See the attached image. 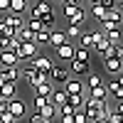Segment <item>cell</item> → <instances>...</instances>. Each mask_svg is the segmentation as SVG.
<instances>
[{
	"label": "cell",
	"mask_w": 123,
	"mask_h": 123,
	"mask_svg": "<svg viewBox=\"0 0 123 123\" xmlns=\"http://www.w3.org/2000/svg\"><path fill=\"white\" fill-rule=\"evenodd\" d=\"M71 3H79V5H84V0H71Z\"/></svg>",
	"instance_id": "47"
},
{
	"label": "cell",
	"mask_w": 123,
	"mask_h": 123,
	"mask_svg": "<svg viewBox=\"0 0 123 123\" xmlns=\"http://www.w3.org/2000/svg\"><path fill=\"white\" fill-rule=\"evenodd\" d=\"M81 30H84V27H74V25H67V30H64V32H67V39L76 42V39H79V35H81Z\"/></svg>",
	"instance_id": "33"
},
{
	"label": "cell",
	"mask_w": 123,
	"mask_h": 123,
	"mask_svg": "<svg viewBox=\"0 0 123 123\" xmlns=\"http://www.w3.org/2000/svg\"><path fill=\"white\" fill-rule=\"evenodd\" d=\"M0 76H3V67H0Z\"/></svg>",
	"instance_id": "48"
},
{
	"label": "cell",
	"mask_w": 123,
	"mask_h": 123,
	"mask_svg": "<svg viewBox=\"0 0 123 123\" xmlns=\"http://www.w3.org/2000/svg\"><path fill=\"white\" fill-rule=\"evenodd\" d=\"M89 96H94V98H108L106 84H101V86H96V89H89Z\"/></svg>",
	"instance_id": "30"
},
{
	"label": "cell",
	"mask_w": 123,
	"mask_h": 123,
	"mask_svg": "<svg viewBox=\"0 0 123 123\" xmlns=\"http://www.w3.org/2000/svg\"><path fill=\"white\" fill-rule=\"evenodd\" d=\"M101 5L106 10H113V7H118V0H101Z\"/></svg>",
	"instance_id": "40"
},
{
	"label": "cell",
	"mask_w": 123,
	"mask_h": 123,
	"mask_svg": "<svg viewBox=\"0 0 123 123\" xmlns=\"http://www.w3.org/2000/svg\"><path fill=\"white\" fill-rule=\"evenodd\" d=\"M42 81H49V74H47V71H39V69H37L35 74H32V79L27 81V86H32V89H35V86L42 84Z\"/></svg>",
	"instance_id": "22"
},
{
	"label": "cell",
	"mask_w": 123,
	"mask_h": 123,
	"mask_svg": "<svg viewBox=\"0 0 123 123\" xmlns=\"http://www.w3.org/2000/svg\"><path fill=\"white\" fill-rule=\"evenodd\" d=\"M118 81H121V84H123V71H121V74H118Z\"/></svg>",
	"instance_id": "46"
},
{
	"label": "cell",
	"mask_w": 123,
	"mask_h": 123,
	"mask_svg": "<svg viewBox=\"0 0 123 123\" xmlns=\"http://www.w3.org/2000/svg\"><path fill=\"white\" fill-rule=\"evenodd\" d=\"M0 67H20V57L12 49H0Z\"/></svg>",
	"instance_id": "9"
},
{
	"label": "cell",
	"mask_w": 123,
	"mask_h": 123,
	"mask_svg": "<svg viewBox=\"0 0 123 123\" xmlns=\"http://www.w3.org/2000/svg\"><path fill=\"white\" fill-rule=\"evenodd\" d=\"M64 91H67V94H84V91H86V84H84L79 76H71L67 84H64Z\"/></svg>",
	"instance_id": "12"
},
{
	"label": "cell",
	"mask_w": 123,
	"mask_h": 123,
	"mask_svg": "<svg viewBox=\"0 0 123 123\" xmlns=\"http://www.w3.org/2000/svg\"><path fill=\"white\" fill-rule=\"evenodd\" d=\"M96 3H101V0H89V5H96Z\"/></svg>",
	"instance_id": "45"
},
{
	"label": "cell",
	"mask_w": 123,
	"mask_h": 123,
	"mask_svg": "<svg viewBox=\"0 0 123 123\" xmlns=\"http://www.w3.org/2000/svg\"><path fill=\"white\" fill-rule=\"evenodd\" d=\"M49 104V96H39V94H35V98H32V106H35V111H39L42 106H47Z\"/></svg>",
	"instance_id": "35"
},
{
	"label": "cell",
	"mask_w": 123,
	"mask_h": 123,
	"mask_svg": "<svg viewBox=\"0 0 123 123\" xmlns=\"http://www.w3.org/2000/svg\"><path fill=\"white\" fill-rule=\"evenodd\" d=\"M27 123H52V121H47V118H42V116H39L37 111H35V113H32V116L27 118Z\"/></svg>",
	"instance_id": "38"
},
{
	"label": "cell",
	"mask_w": 123,
	"mask_h": 123,
	"mask_svg": "<svg viewBox=\"0 0 123 123\" xmlns=\"http://www.w3.org/2000/svg\"><path fill=\"white\" fill-rule=\"evenodd\" d=\"M84 101H86V94H69V104L74 108H84Z\"/></svg>",
	"instance_id": "31"
},
{
	"label": "cell",
	"mask_w": 123,
	"mask_h": 123,
	"mask_svg": "<svg viewBox=\"0 0 123 123\" xmlns=\"http://www.w3.org/2000/svg\"><path fill=\"white\" fill-rule=\"evenodd\" d=\"M57 121H59V123H76V121H74V113H69V116H59Z\"/></svg>",
	"instance_id": "41"
},
{
	"label": "cell",
	"mask_w": 123,
	"mask_h": 123,
	"mask_svg": "<svg viewBox=\"0 0 123 123\" xmlns=\"http://www.w3.org/2000/svg\"><path fill=\"white\" fill-rule=\"evenodd\" d=\"M49 101L59 108V106H64V104H69V94L64 91V86H59V89H52V94H49Z\"/></svg>",
	"instance_id": "13"
},
{
	"label": "cell",
	"mask_w": 123,
	"mask_h": 123,
	"mask_svg": "<svg viewBox=\"0 0 123 123\" xmlns=\"http://www.w3.org/2000/svg\"><path fill=\"white\" fill-rule=\"evenodd\" d=\"M0 123H20V118H15L10 111H5V113H0Z\"/></svg>",
	"instance_id": "37"
},
{
	"label": "cell",
	"mask_w": 123,
	"mask_h": 123,
	"mask_svg": "<svg viewBox=\"0 0 123 123\" xmlns=\"http://www.w3.org/2000/svg\"><path fill=\"white\" fill-rule=\"evenodd\" d=\"M0 32H3V35H7V37H12V35H15V27L10 25L7 15H3V17H0Z\"/></svg>",
	"instance_id": "26"
},
{
	"label": "cell",
	"mask_w": 123,
	"mask_h": 123,
	"mask_svg": "<svg viewBox=\"0 0 123 123\" xmlns=\"http://www.w3.org/2000/svg\"><path fill=\"white\" fill-rule=\"evenodd\" d=\"M106 89H108V98L113 101V104H116V101H123V84H121L118 79L116 81H108Z\"/></svg>",
	"instance_id": "10"
},
{
	"label": "cell",
	"mask_w": 123,
	"mask_h": 123,
	"mask_svg": "<svg viewBox=\"0 0 123 123\" xmlns=\"http://www.w3.org/2000/svg\"><path fill=\"white\" fill-rule=\"evenodd\" d=\"M15 52H17L20 62H27V59H35L39 54V44L37 42H20V47L15 49Z\"/></svg>",
	"instance_id": "4"
},
{
	"label": "cell",
	"mask_w": 123,
	"mask_h": 123,
	"mask_svg": "<svg viewBox=\"0 0 123 123\" xmlns=\"http://www.w3.org/2000/svg\"><path fill=\"white\" fill-rule=\"evenodd\" d=\"M106 118H108V123H123V116L118 113V111H113V108L106 113Z\"/></svg>",
	"instance_id": "36"
},
{
	"label": "cell",
	"mask_w": 123,
	"mask_h": 123,
	"mask_svg": "<svg viewBox=\"0 0 123 123\" xmlns=\"http://www.w3.org/2000/svg\"><path fill=\"white\" fill-rule=\"evenodd\" d=\"M7 106H10V98H3V96H0V113H5Z\"/></svg>",
	"instance_id": "42"
},
{
	"label": "cell",
	"mask_w": 123,
	"mask_h": 123,
	"mask_svg": "<svg viewBox=\"0 0 123 123\" xmlns=\"http://www.w3.org/2000/svg\"><path fill=\"white\" fill-rule=\"evenodd\" d=\"M81 7H84V5H79V3H62V17L69 20L71 15H76Z\"/></svg>",
	"instance_id": "19"
},
{
	"label": "cell",
	"mask_w": 123,
	"mask_h": 123,
	"mask_svg": "<svg viewBox=\"0 0 123 123\" xmlns=\"http://www.w3.org/2000/svg\"><path fill=\"white\" fill-rule=\"evenodd\" d=\"M30 3H32V0H30Z\"/></svg>",
	"instance_id": "51"
},
{
	"label": "cell",
	"mask_w": 123,
	"mask_h": 123,
	"mask_svg": "<svg viewBox=\"0 0 123 123\" xmlns=\"http://www.w3.org/2000/svg\"><path fill=\"white\" fill-rule=\"evenodd\" d=\"M10 12H12V15L30 12V0H10Z\"/></svg>",
	"instance_id": "16"
},
{
	"label": "cell",
	"mask_w": 123,
	"mask_h": 123,
	"mask_svg": "<svg viewBox=\"0 0 123 123\" xmlns=\"http://www.w3.org/2000/svg\"><path fill=\"white\" fill-rule=\"evenodd\" d=\"M74 52H76V44L69 39V42L59 44V47L54 49V59H57V62H71V59H74Z\"/></svg>",
	"instance_id": "5"
},
{
	"label": "cell",
	"mask_w": 123,
	"mask_h": 123,
	"mask_svg": "<svg viewBox=\"0 0 123 123\" xmlns=\"http://www.w3.org/2000/svg\"><path fill=\"white\" fill-rule=\"evenodd\" d=\"M0 12H10V0H0Z\"/></svg>",
	"instance_id": "43"
},
{
	"label": "cell",
	"mask_w": 123,
	"mask_h": 123,
	"mask_svg": "<svg viewBox=\"0 0 123 123\" xmlns=\"http://www.w3.org/2000/svg\"><path fill=\"white\" fill-rule=\"evenodd\" d=\"M84 111H86L89 121L94 123V121H98L101 116H106L108 111H111L108 98H94V96H86V101H84Z\"/></svg>",
	"instance_id": "1"
},
{
	"label": "cell",
	"mask_w": 123,
	"mask_h": 123,
	"mask_svg": "<svg viewBox=\"0 0 123 123\" xmlns=\"http://www.w3.org/2000/svg\"><path fill=\"white\" fill-rule=\"evenodd\" d=\"M3 81L20 84V67H3Z\"/></svg>",
	"instance_id": "18"
},
{
	"label": "cell",
	"mask_w": 123,
	"mask_h": 123,
	"mask_svg": "<svg viewBox=\"0 0 123 123\" xmlns=\"http://www.w3.org/2000/svg\"><path fill=\"white\" fill-rule=\"evenodd\" d=\"M10 42H12V37H7L0 32V49H10Z\"/></svg>",
	"instance_id": "39"
},
{
	"label": "cell",
	"mask_w": 123,
	"mask_h": 123,
	"mask_svg": "<svg viewBox=\"0 0 123 123\" xmlns=\"http://www.w3.org/2000/svg\"><path fill=\"white\" fill-rule=\"evenodd\" d=\"M67 25H74V27H84V25H86V10L81 7L76 15H71V17L67 20Z\"/></svg>",
	"instance_id": "20"
},
{
	"label": "cell",
	"mask_w": 123,
	"mask_h": 123,
	"mask_svg": "<svg viewBox=\"0 0 123 123\" xmlns=\"http://www.w3.org/2000/svg\"><path fill=\"white\" fill-rule=\"evenodd\" d=\"M49 12H54L52 0H32V3H30V17L42 20V17H44V15H49Z\"/></svg>",
	"instance_id": "3"
},
{
	"label": "cell",
	"mask_w": 123,
	"mask_h": 123,
	"mask_svg": "<svg viewBox=\"0 0 123 123\" xmlns=\"http://www.w3.org/2000/svg\"><path fill=\"white\" fill-rule=\"evenodd\" d=\"M52 89H54V84H52V81H42V84H39V86H35L32 91H35V94H39V96H49V94H52Z\"/></svg>",
	"instance_id": "25"
},
{
	"label": "cell",
	"mask_w": 123,
	"mask_h": 123,
	"mask_svg": "<svg viewBox=\"0 0 123 123\" xmlns=\"http://www.w3.org/2000/svg\"><path fill=\"white\" fill-rule=\"evenodd\" d=\"M89 12H91V17H94L96 22H104L106 15H108V10L101 5V3H96V5H89Z\"/></svg>",
	"instance_id": "17"
},
{
	"label": "cell",
	"mask_w": 123,
	"mask_h": 123,
	"mask_svg": "<svg viewBox=\"0 0 123 123\" xmlns=\"http://www.w3.org/2000/svg\"><path fill=\"white\" fill-rule=\"evenodd\" d=\"M106 20H111V22H118V25H123V10H121V5H118V7H113V10H108Z\"/></svg>",
	"instance_id": "28"
},
{
	"label": "cell",
	"mask_w": 123,
	"mask_h": 123,
	"mask_svg": "<svg viewBox=\"0 0 123 123\" xmlns=\"http://www.w3.org/2000/svg\"><path fill=\"white\" fill-rule=\"evenodd\" d=\"M106 37H108V42H111V44H121V42H123L121 30H108V32H106Z\"/></svg>",
	"instance_id": "34"
},
{
	"label": "cell",
	"mask_w": 123,
	"mask_h": 123,
	"mask_svg": "<svg viewBox=\"0 0 123 123\" xmlns=\"http://www.w3.org/2000/svg\"><path fill=\"white\" fill-rule=\"evenodd\" d=\"M35 42L39 47H49V30H39V32H35Z\"/></svg>",
	"instance_id": "27"
},
{
	"label": "cell",
	"mask_w": 123,
	"mask_h": 123,
	"mask_svg": "<svg viewBox=\"0 0 123 123\" xmlns=\"http://www.w3.org/2000/svg\"><path fill=\"white\" fill-rule=\"evenodd\" d=\"M113 111H118V113L123 116V101H116V106H113Z\"/></svg>",
	"instance_id": "44"
},
{
	"label": "cell",
	"mask_w": 123,
	"mask_h": 123,
	"mask_svg": "<svg viewBox=\"0 0 123 123\" xmlns=\"http://www.w3.org/2000/svg\"><path fill=\"white\" fill-rule=\"evenodd\" d=\"M69 71L71 76H89L91 74V62H81V59H71L69 62Z\"/></svg>",
	"instance_id": "6"
},
{
	"label": "cell",
	"mask_w": 123,
	"mask_h": 123,
	"mask_svg": "<svg viewBox=\"0 0 123 123\" xmlns=\"http://www.w3.org/2000/svg\"><path fill=\"white\" fill-rule=\"evenodd\" d=\"M64 42H69L67 39V32L64 30H49V49H57L59 44H64Z\"/></svg>",
	"instance_id": "11"
},
{
	"label": "cell",
	"mask_w": 123,
	"mask_h": 123,
	"mask_svg": "<svg viewBox=\"0 0 123 123\" xmlns=\"http://www.w3.org/2000/svg\"><path fill=\"white\" fill-rule=\"evenodd\" d=\"M32 62H35V67H37L39 71H47V74H49V69L54 67V59H52V57H47V54H37Z\"/></svg>",
	"instance_id": "15"
},
{
	"label": "cell",
	"mask_w": 123,
	"mask_h": 123,
	"mask_svg": "<svg viewBox=\"0 0 123 123\" xmlns=\"http://www.w3.org/2000/svg\"><path fill=\"white\" fill-rule=\"evenodd\" d=\"M42 25H44V30H54V27H57V10L42 17Z\"/></svg>",
	"instance_id": "32"
},
{
	"label": "cell",
	"mask_w": 123,
	"mask_h": 123,
	"mask_svg": "<svg viewBox=\"0 0 123 123\" xmlns=\"http://www.w3.org/2000/svg\"><path fill=\"white\" fill-rule=\"evenodd\" d=\"M69 79H71L69 67H62V64H57V62H54V67L49 69V81H52L54 86H64Z\"/></svg>",
	"instance_id": "2"
},
{
	"label": "cell",
	"mask_w": 123,
	"mask_h": 123,
	"mask_svg": "<svg viewBox=\"0 0 123 123\" xmlns=\"http://www.w3.org/2000/svg\"><path fill=\"white\" fill-rule=\"evenodd\" d=\"M74 59H81V62H94V52H91V49H86V47H79V44H76Z\"/></svg>",
	"instance_id": "23"
},
{
	"label": "cell",
	"mask_w": 123,
	"mask_h": 123,
	"mask_svg": "<svg viewBox=\"0 0 123 123\" xmlns=\"http://www.w3.org/2000/svg\"><path fill=\"white\" fill-rule=\"evenodd\" d=\"M25 27H27V30H32V32H39V30H44L42 20H37V17H27V20H25Z\"/></svg>",
	"instance_id": "29"
},
{
	"label": "cell",
	"mask_w": 123,
	"mask_h": 123,
	"mask_svg": "<svg viewBox=\"0 0 123 123\" xmlns=\"http://www.w3.org/2000/svg\"><path fill=\"white\" fill-rule=\"evenodd\" d=\"M101 67H104V71L111 74V76H118L121 71H123V64H121L118 57H106V59H101Z\"/></svg>",
	"instance_id": "7"
},
{
	"label": "cell",
	"mask_w": 123,
	"mask_h": 123,
	"mask_svg": "<svg viewBox=\"0 0 123 123\" xmlns=\"http://www.w3.org/2000/svg\"><path fill=\"white\" fill-rule=\"evenodd\" d=\"M37 113L42 116V118H47V121H52V123H57V118H59V108H57V106L52 104V101H49V104H47V106H42V108L37 111Z\"/></svg>",
	"instance_id": "14"
},
{
	"label": "cell",
	"mask_w": 123,
	"mask_h": 123,
	"mask_svg": "<svg viewBox=\"0 0 123 123\" xmlns=\"http://www.w3.org/2000/svg\"><path fill=\"white\" fill-rule=\"evenodd\" d=\"M101 84H106V81H104L101 74H96V71H91V74L86 76V89H96V86H101Z\"/></svg>",
	"instance_id": "24"
},
{
	"label": "cell",
	"mask_w": 123,
	"mask_h": 123,
	"mask_svg": "<svg viewBox=\"0 0 123 123\" xmlns=\"http://www.w3.org/2000/svg\"><path fill=\"white\" fill-rule=\"evenodd\" d=\"M15 91H17L15 81H5L3 89H0V96H3V98H15Z\"/></svg>",
	"instance_id": "21"
},
{
	"label": "cell",
	"mask_w": 123,
	"mask_h": 123,
	"mask_svg": "<svg viewBox=\"0 0 123 123\" xmlns=\"http://www.w3.org/2000/svg\"><path fill=\"white\" fill-rule=\"evenodd\" d=\"M52 3H54V0H52Z\"/></svg>",
	"instance_id": "52"
},
{
	"label": "cell",
	"mask_w": 123,
	"mask_h": 123,
	"mask_svg": "<svg viewBox=\"0 0 123 123\" xmlns=\"http://www.w3.org/2000/svg\"><path fill=\"white\" fill-rule=\"evenodd\" d=\"M121 64H123V57H121Z\"/></svg>",
	"instance_id": "49"
},
{
	"label": "cell",
	"mask_w": 123,
	"mask_h": 123,
	"mask_svg": "<svg viewBox=\"0 0 123 123\" xmlns=\"http://www.w3.org/2000/svg\"><path fill=\"white\" fill-rule=\"evenodd\" d=\"M121 10H123V3H121Z\"/></svg>",
	"instance_id": "50"
},
{
	"label": "cell",
	"mask_w": 123,
	"mask_h": 123,
	"mask_svg": "<svg viewBox=\"0 0 123 123\" xmlns=\"http://www.w3.org/2000/svg\"><path fill=\"white\" fill-rule=\"evenodd\" d=\"M7 111H10V113H12L15 118H25V116H27V104H25L22 98H10Z\"/></svg>",
	"instance_id": "8"
}]
</instances>
